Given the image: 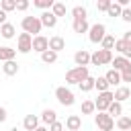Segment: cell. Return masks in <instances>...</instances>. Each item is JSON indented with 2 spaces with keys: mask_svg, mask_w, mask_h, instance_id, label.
<instances>
[{
  "mask_svg": "<svg viewBox=\"0 0 131 131\" xmlns=\"http://www.w3.org/2000/svg\"><path fill=\"white\" fill-rule=\"evenodd\" d=\"M88 76H90L88 68H78V66H76V68H72V70L66 72V84H68V86H74V84L78 86V84H82Z\"/></svg>",
  "mask_w": 131,
  "mask_h": 131,
  "instance_id": "1",
  "label": "cell"
},
{
  "mask_svg": "<svg viewBox=\"0 0 131 131\" xmlns=\"http://www.w3.org/2000/svg\"><path fill=\"white\" fill-rule=\"evenodd\" d=\"M20 27H23V33H29V35H35V37L41 35V29H43L39 16H23Z\"/></svg>",
  "mask_w": 131,
  "mask_h": 131,
  "instance_id": "2",
  "label": "cell"
},
{
  "mask_svg": "<svg viewBox=\"0 0 131 131\" xmlns=\"http://www.w3.org/2000/svg\"><path fill=\"white\" fill-rule=\"evenodd\" d=\"M106 63H113V51H106V49H96L94 53H90V66H106Z\"/></svg>",
  "mask_w": 131,
  "mask_h": 131,
  "instance_id": "3",
  "label": "cell"
},
{
  "mask_svg": "<svg viewBox=\"0 0 131 131\" xmlns=\"http://www.w3.org/2000/svg\"><path fill=\"white\" fill-rule=\"evenodd\" d=\"M55 98H57V102L63 104V106H72V104L76 102V96H74V92H72L68 86H57V88H55Z\"/></svg>",
  "mask_w": 131,
  "mask_h": 131,
  "instance_id": "4",
  "label": "cell"
},
{
  "mask_svg": "<svg viewBox=\"0 0 131 131\" xmlns=\"http://www.w3.org/2000/svg\"><path fill=\"white\" fill-rule=\"evenodd\" d=\"M106 27L102 23H96V25H90V31H88V41L90 43H102V39L106 37Z\"/></svg>",
  "mask_w": 131,
  "mask_h": 131,
  "instance_id": "5",
  "label": "cell"
},
{
  "mask_svg": "<svg viewBox=\"0 0 131 131\" xmlns=\"http://www.w3.org/2000/svg\"><path fill=\"white\" fill-rule=\"evenodd\" d=\"M94 123H96L98 131H113V127H115V119L108 113H96L94 115Z\"/></svg>",
  "mask_w": 131,
  "mask_h": 131,
  "instance_id": "6",
  "label": "cell"
},
{
  "mask_svg": "<svg viewBox=\"0 0 131 131\" xmlns=\"http://www.w3.org/2000/svg\"><path fill=\"white\" fill-rule=\"evenodd\" d=\"M115 102V94L108 90V92H100L98 94V98L94 100V104H96V111L98 113H106L108 111V106Z\"/></svg>",
  "mask_w": 131,
  "mask_h": 131,
  "instance_id": "7",
  "label": "cell"
},
{
  "mask_svg": "<svg viewBox=\"0 0 131 131\" xmlns=\"http://www.w3.org/2000/svg\"><path fill=\"white\" fill-rule=\"evenodd\" d=\"M16 51H18V53H29V51H33V35L20 33V35L16 37Z\"/></svg>",
  "mask_w": 131,
  "mask_h": 131,
  "instance_id": "8",
  "label": "cell"
},
{
  "mask_svg": "<svg viewBox=\"0 0 131 131\" xmlns=\"http://www.w3.org/2000/svg\"><path fill=\"white\" fill-rule=\"evenodd\" d=\"M49 49V39L45 37V35H37V37H33V51H37V53H45Z\"/></svg>",
  "mask_w": 131,
  "mask_h": 131,
  "instance_id": "9",
  "label": "cell"
},
{
  "mask_svg": "<svg viewBox=\"0 0 131 131\" xmlns=\"http://www.w3.org/2000/svg\"><path fill=\"white\" fill-rule=\"evenodd\" d=\"M74 61H76L78 68H88V66H90V53H88L86 49H78V51L74 53Z\"/></svg>",
  "mask_w": 131,
  "mask_h": 131,
  "instance_id": "10",
  "label": "cell"
},
{
  "mask_svg": "<svg viewBox=\"0 0 131 131\" xmlns=\"http://www.w3.org/2000/svg\"><path fill=\"white\" fill-rule=\"evenodd\" d=\"M66 129L68 131H80L82 129V117L80 115H70L66 119Z\"/></svg>",
  "mask_w": 131,
  "mask_h": 131,
  "instance_id": "11",
  "label": "cell"
},
{
  "mask_svg": "<svg viewBox=\"0 0 131 131\" xmlns=\"http://www.w3.org/2000/svg\"><path fill=\"white\" fill-rule=\"evenodd\" d=\"M115 51H119L123 57H127V59L131 61V43H127V41H123V39H117V43H115Z\"/></svg>",
  "mask_w": 131,
  "mask_h": 131,
  "instance_id": "12",
  "label": "cell"
},
{
  "mask_svg": "<svg viewBox=\"0 0 131 131\" xmlns=\"http://www.w3.org/2000/svg\"><path fill=\"white\" fill-rule=\"evenodd\" d=\"M41 25L43 27H49V29H53L55 25H57V16L51 12V10H45V12H41Z\"/></svg>",
  "mask_w": 131,
  "mask_h": 131,
  "instance_id": "13",
  "label": "cell"
},
{
  "mask_svg": "<svg viewBox=\"0 0 131 131\" xmlns=\"http://www.w3.org/2000/svg\"><path fill=\"white\" fill-rule=\"evenodd\" d=\"M49 49H51V51H55V53H59L61 49H66V39H63V37H59V35L49 37Z\"/></svg>",
  "mask_w": 131,
  "mask_h": 131,
  "instance_id": "14",
  "label": "cell"
},
{
  "mask_svg": "<svg viewBox=\"0 0 131 131\" xmlns=\"http://www.w3.org/2000/svg\"><path fill=\"white\" fill-rule=\"evenodd\" d=\"M41 121H43L45 127H49V125H53V123L57 121V113H55L53 108H45V111L41 113Z\"/></svg>",
  "mask_w": 131,
  "mask_h": 131,
  "instance_id": "15",
  "label": "cell"
},
{
  "mask_svg": "<svg viewBox=\"0 0 131 131\" xmlns=\"http://www.w3.org/2000/svg\"><path fill=\"white\" fill-rule=\"evenodd\" d=\"M23 127H25V131H35L39 127V117L37 115H27L23 119Z\"/></svg>",
  "mask_w": 131,
  "mask_h": 131,
  "instance_id": "16",
  "label": "cell"
},
{
  "mask_svg": "<svg viewBox=\"0 0 131 131\" xmlns=\"http://www.w3.org/2000/svg\"><path fill=\"white\" fill-rule=\"evenodd\" d=\"M16 57V49L14 47H8V45H4V47H0V61L4 63V61H12Z\"/></svg>",
  "mask_w": 131,
  "mask_h": 131,
  "instance_id": "17",
  "label": "cell"
},
{
  "mask_svg": "<svg viewBox=\"0 0 131 131\" xmlns=\"http://www.w3.org/2000/svg\"><path fill=\"white\" fill-rule=\"evenodd\" d=\"M131 66V61L127 59V57H123V55H117V57H113V70H117V72H123V70H127Z\"/></svg>",
  "mask_w": 131,
  "mask_h": 131,
  "instance_id": "18",
  "label": "cell"
},
{
  "mask_svg": "<svg viewBox=\"0 0 131 131\" xmlns=\"http://www.w3.org/2000/svg\"><path fill=\"white\" fill-rule=\"evenodd\" d=\"M113 94H115V100H117V102H121V104H123V100L131 98V90H129L127 86H119Z\"/></svg>",
  "mask_w": 131,
  "mask_h": 131,
  "instance_id": "19",
  "label": "cell"
},
{
  "mask_svg": "<svg viewBox=\"0 0 131 131\" xmlns=\"http://www.w3.org/2000/svg\"><path fill=\"white\" fill-rule=\"evenodd\" d=\"M18 70H20V68H18V63H16L14 59H12V61H4V63H2V72H4L6 76H16V74H18Z\"/></svg>",
  "mask_w": 131,
  "mask_h": 131,
  "instance_id": "20",
  "label": "cell"
},
{
  "mask_svg": "<svg viewBox=\"0 0 131 131\" xmlns=\"http://www.w3.org/2000/svg\"><path fill=\"white\" fill-rule=\"evenodd\" d=\"M104 78H106V82H108L111 86H119V84H121V72H117V70H113V68L104 74Z\"/></svg>",
  "mask_w": 131,
  "mask_h": 131,
  "instance_id": "21",
  "label": "cell"
},
{
  "mask_svg": "<svg viewBox=\"0 0 131 131\" xmlns=\"http://www.w3.org/2000/svg\"><path fill=\"white\" fill-rule=\"evenodd\" d=\"M72 29H74V33L82 35V33L90 31V25H88V20H72Z\"/></svg>",
  "mask_w": 131,
  "mask_h": 131,
  "instance_id": "22",
  "label": "cell"
},
{
  "mask_svg": "<svg viewBox=\"0 0 131 131\" xmlns=\"http://www.w3.org/2000/svg\"><path fill=\"white\" fill-rule=\"evenodd\" d=\"M14 33H16V29H14L12 23H4V25L0 27V37H4V39H12Z\"/></svg>",
  "mask_w": 131,
  "mask_h": 131,
  "instance_id": "23",
  "label": "cell"
},
{
  "mask_svg": "<svg viewBox=\"0 0 131 131\" xmlns=\"http://www.w3.org/2000/svg\"><path fill=\"white\" fill-rule=\"evenodd\" d=\"M72 16H74V20H86V16H88V12H86V6H74L72 8Z\"/></svg>",
  "mask_w": 131,
  "mask_h": 131,
  "instance_id": "24",
  "label": "cell"
},
{
  "mask_svg": "<svg viewBox=\"0 0 131 131\" xmlns=\"http://www.w3.org/2000/svg\"><path fill=\"white\" fill-rule=\"evenodd\" d=\"M106 113H108V115H111L113 119H119V117H123V104L115 100V102H113V104L108 106V111H106Z\"/></svg>",
  "mask_w": 131,
  "mask_h": 131,
  "instance_id": "25",
  "label": "cell"
},
{
  "mask_svg": "<svg viewBox=\"0 0 131 131\" xmlns=\"http://www.w3.org/2000/svg\"><path fill=\"white\" fill-rule=\"evenodd\" d=\"M117 129H119V131H129V129H131V117H127V115L119 117V119H117Z\"/></svg>",
  "mask_w": 131,
  "mask_h": 131,
  "instance_id": "26",
  "label": "cell"
},
{
  "mask_svg": "<svg viewBox=\"0 0 131 131\" xmlns=\"http://www.w3.org/2000/svg\"><path fill=\"white\" fill-rule=\"evenodd\" d=\"M106 14H108V16H113V18H115V16H121V14H123V6H121L119 2H115V0H113V2H111V6H108V10H106Z\"/></svg>",
  "mask_w": 131,
  "mask_h": 131,
  "instance_id": "27",
  "label": "cell"
},
{
  "mask_svg": "<svg viewBox=\"0 0 131 131\" xmlns=\"http://www.w3.org/2000/svg\"><path fill=\"white\" fill-rule=\"evenodd\" d=\"M94 84H96V78H92V76H88L82 84H78V88L82 90V92H90V90H94Z\"/></svg>",
  "mask_w": 131,
  "mask_h": 131,
  "instance_id": "28",
  "label": "cell"
},
{
  "mask_svg": "<svg viewBox=\"0 0 131 131\" xmlns=\"http://www.w3.org/2000/svg\"><path fill=\"white\" fill-rule=\"evenodd\" d=\"M94 88H96V90H98V94H100V92H108L111 84L106 82V78H104V76H98V78H96V84H94Z\"/></svg>",
  "mask_w": 131,
  "mask_h": 131,
  "instance_id": "29",
  "label": "cell"
},
{
  "mask_svg": "<svg viewBox=\"0 0 131 131\" xmlns=\"http://www.w3.org/2000/svg\"><path fill=\"white\" fill-rule=\"evenodd\" d=\"M80 111H82V115H94V111H96L94 100H84L82 106H80Z\"/></svg>",
  "mask_w": 131,
  "mask_h": 131,
  "instance_id": "30",
  "label": "cell"
},
{
  "mask_svg": "<svg viewBox=\"0 0 131 131\" xmlns=\"http://www.w3.org/2000/svg\"><path fill=\"white\" fill-rule=\"evenodd\" d=\"M53 4H55L53 0H33V6L41 8L43 12H45V10H51V8H53Z\"/></svg>",
  "mask_w": 131,
  "mask_h": 131,
  "instance_id": "31",
  "label": "cell"
},
{
  "mask_svg": "<svg viewBox=\"0 0 131 131\" xmlns=\"http://www.w3.org/2000/svg\"><path fill=\"white\" fill-rule=\"evenodd\" d=\"M41 61H43V63H55V61H57V53L51 51V49H47L45 53H41Z\"/></svg>",
  "mask_w": 131,
  "mask_h": 131,
  "instance_id": "32",
  "label": "cell"
},
{
  "mask_svg": "<svg viewBox=\"0 0 131 131\" xmlns=\"http://www.w3.org/2000/svg\"><path fill=\"white\" fill-rule=\"evenodd\" d=\"M115 43H117V39H115L113 35H106V37L102 39V43H100V45H102V49H106V51H113V49H115Z\"/></svg>",
  "mask_w": 131,
  "mask_h": 131,
  "instance_id": "33",
  "label": "cell"
},
{
  "mask_svg": "<svg viewBox=\"0 0 131 131\" xmlns=\"http://www.w3.org/2000/svg\"><path fill=\"white\" fill-rule=\"evenodd\" d=\"M0 8L8 14L10 10H16V0H2V2H0Z\"/></svg>",
  "mask_w": 131,
  "mask_h": 131,
  "instance_id": "34",
  "label": "cell"
},
{
  "mask_svg": "<svg viewBox=\"0 0 131 131\" xmlns=\"http://www.w3.org/2000/svg\"><path fill=\"white\" fill-rule=\"evenodd\" d=\"M51 12H53L57 18H59V16H66V4H63V2H55L53 8H51Z\"/></svg>",
  "mask_w": 131,
  "mask_h": 131,
  "instance_id": "35",
  "label": "cell"
},
{
  "mask_svg": "<svg viewBox=\"0 0 131 131\" xmlns=\"http://www.w3.org/2000/svg\"><path fill=\"white\" fill-rule=\"evenodd\" d=\"M111 2H113V0H98V2H96V8H98L100 12H106L108 6H111Z\"/></svg>",
  "mask_w": 131,
  "mask_h": 131,
  "instance_id": "36",
  "label": "cell"
},
{
  "mask_svg": "<svg viewBox=\"0 0 131 131\" xmlns=\"http://www.w3.org/2000/svg\"><path fill=\"white\" fill-rule=\"evenodd\" d=\"M29 0H16V10H20V12H25L27 8H29Z\"/></svg>",
  "mask_w": 131,
  "mask_h": 131,
  "instance_id": "37",
  "label": "cell"
},
{
  "mask_svg": "<svg viewBox=\"0 0 131 131\" xmlns=\"http://www.w3.org/2000/svg\"><path fill=\"white\" fill-rule=\"evenodd\" d=\"M121 82H131V66L121 72Z\"/></svg>",
  "mask_w": 131,
  "mask_h": 131,
  "instance_id": "38",
  "label": "cell"
},
{
  "mask_svg": "<svg viewBox=\"0 0 131 131\" xmlns=\"http://www.w3.org/2000/svg\"><path fill=\"white\" fill-rule=\"evenodd\" d=\"M63 129H66V125L61 121H55L53 125H49V131H63Z\"/></svg>",
  "mask_w": 131,
  "mask_h": 131,
  "instance_id": "39",
  "label": "cell"
},
{
  "mask_svg": "<svg viewBox=\"0 0 131 131\" xmlns=\"http://www.w3.org/2000/svg\"><path fill=\"white\" fill-rule=\"evenodd\" d=\"M121 18L125 20V23H131V8L127 6V8H123V14H121Z\"/></svg>",
  "mask_w": 131,
  "mask_h": 131,
  "instance_id": "40",
  "label": "cell"
},
{
  "mask_svg": "<svg viewBox=\"0 0 131 131\" xmlns=\"http://www.w3.org/2000/svg\"><path fill=\"white\" fill-rule=\"evenodd\" d=\"M6 119H8V111H6L4 106H0V123H4Z\"/></svg>",
  "mask_w": 131,
  "mask_h": 131,
  "instance_id": "41",
  "label": "cell"
},
{
  "mask_svg": "<svg viewBox=\"0 0 131 131\" xmlns=\"http://www.w3.org/2000/svg\"><path fill=\"white\" fill-rule=\"evenodd\" d=\"M6 16H8V14H6V12H4L2 8H0V27H2L4 23H6Z\"/></svg>",
  "mask_w": 131,
  "mask_h": 131,
  "instance_id": "42",
  "label": "cell"
},
{
  "mask_svg": "<svg viewBox=\"0 0 131 131\" xmlns=\"http://www.w3.org/2000/svg\"><path fill=\"white\" fill-rule=\"evenodd\" d=\"M121 39H123V41H127V43H131V31H127V33H125Z\"/></svg>",
  "mask_w": 131,
  "mask_h": 131,
  "instance_id": "43",
  "label": "cell"
},
{
  "mask_svg": "<svg viewBox=\"0 0 131 131\" xmlns=\"http://www.w3.org/2000/svg\"><path fill=\"white\" fill-rule=\"evenodd\" d=\"M35 131H49V129H47V127H45V125H39V127H37V129H35Z\"/></svg>",
  "mask_w": 131,
  "mask_h": 131,
  "instance_id": "44",
  "label": "cell"
},
{
  "mask_svg": "<svg viewBox=\"0 0 131 131\" xmlns=\"http://www.w3.org/2000/svg\"><path fill=\"white\" fill-rule=\"evenodd\" d=\"M0 2H2V0H0Z\"/></svg>",
  "mask_w": 131,
  "mask_h": 131,
  "instance_id": "45",
  "label": "cell"
},
{
  "mask_svg": "<svg viewBox=\"0 0 131 131\" xmlns=\"http://www.w3.org/2000/svg\"><path fill=\"white\" fill-rule=\"evenodd\" d=\"M129 131H131V129H129Z\"/></svg>",
  "mask_w": 131,
  "mask_h": 131,
  "instance_id": "46",
  "label": "cell"
}]
</instances>
